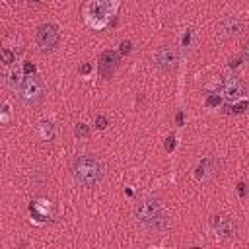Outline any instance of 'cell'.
Masks as SVG:
<instances>
[{"label":"cell","instance_id":"17","mask_svg":"<svg viewBox=\"0 0 249 249\" xmlns=\"http://www.w3.org/2000/svg\"><path fill=\"white\" fill-rule=\"evenodd\" d=\"M130 49H132V43H130V41H123V43H121V53H123V54H128Z\"/></svg>","mask_w":249,"mask_h":249},{"label":"cell","instance_id":"22","mask_svg":"<svg viewBox=\"0 0 249 249\" xmlns=\"http://www.w3.org/2000/svg\"><path fill=\"white\" fill-rule=\"evenodd\" d=\"M89 72H91V64H84V66L80 68V74H84V76L89 74Z\"/></svg>","mask_w":249,"mask_h":249},{"label":"cell","instance_id":"10","mask_svg":"<svg viewBox=\"0 0 249 249\" xmlns=\"http://www.w3.org/2000/svg\"><path fill=\"white\" fill-rule=\"evenodd\" d=\"M119 60H121V56H119L117 51H105V53H101V56H99V72H101V76L103 78H111L113 72H115V68L119 66Z\"/></svg>","mask_w":249,"mask_h":249},{"label":"cell","instance_id":"19","mask_svg":"<svg viewBox=\"0 0 249 249\" xmlns=\"http://www.w3.org/2000/svg\"><path fill=\"white\" fill-rule=\"evenodd\" d=\"M95 126H97V128H101V130H103V128H105V126H107V119H105V117H103V115H99V117H97V119H95Z\"/></svg>","mask_w":249,"mask_h":249},{"label":"cell","instance_id":"23","mask_svg":"<svg viewBox=\"0 0 249 249\" xmlns=\"http://www.w3.org/2000/svg\"><path fill=\"white\" fill-rule=\"evenodd\" d=\"M237 189H239V195L243 196V195H245V185H243V183H239V185H237Z\"/></svg>","mask_w":249,"mask_h":249},{"label":"cell","instance_id":"6","mask_svg":"<svg viewBox=\"0 0 249 249\" xmlns=\"http://www.w3.org/2000/svg\"><path fill=\"white\" fill-rule=\"evenodd\" d=\"M210 224L214 228L216 237L222 241H230L237 235V222L231 216H212Z\"/></svg>","mask_w":249,"mask_h":249},{"label":"cell","instance_id":"14","mask_svg":"<svg viewBox=\"0 0 249 249\" xmlns=\"http://www.w3.org/2000/svg\"><path fill=\"white\" fill-rule=\"evenodd\" d=\"M74 134L84 138V136H88V134H89V126H88L86 123H78V124L74 126Z\"/></svg>","mask_w":249,"mask_h":249},{"label":"cell","instance_id":"1","mask_svg":"<svg viewBox=\"0 0 249 249\" xmlns=\"http://www.w3.org/2000/svg\"><path fill=\"white\" fill-rule=\"evenodd\" d=\"M72 175L74 181L80 187H95L101 183L103 175H105V167L101 163V160L93 154H82L74 160L72 163Z\"/></svg>","mask_w":249,"mask_h":249},{"label":"cell","instance_id":"13","mask_svg":"<svg viewBox=\"0 0 249 249\" xmlns=\"http://www.w3.org/2000/svg\"><path fill=\"white\" fill-rule=\"evenodd\" d=\"M21 72H19V68L18 66H12L10 70H8V74H6V84H8V88L10 89H19V86H21Z\"/></svg>","mask_w":249,"mask_h":249},{"label":"cell","instance_id":"21","mask_svg":"<svg viewBox=\"0 0 249 249\" xmlns=\"http://www.w3.org/2000/svg\"><path fill=\"white\" fill-rule=\"evenodd\" d=\"M4 60H6V64H10V62H14V56H12V53H10L8 49H4Z\"/></svg>","mask_w":249,"mask_h":249},{"label":"cell","instance_id":"3","mask_svg":"<svg viewBox=\"0 0 249 249\" xmlns=\"http://www.w3.org/2000/svg\"><path fill=\"white\" fill-rule=\"evenodd\" d=\"M119 4H121V0H88L86 12H84L86 23L95 31L103 29L115 18Z\"/></svg>","mask_w":249,"mask_h":249},{"label":"cell","instance_id":"9","mask_svg":"<svg viewBox=\"0 0 249 249\" xmlns=\"http://www.w3.org/2000/svg\"><path fill=\"white\" fill-rule=\"evenodd\" d=\"M243 31V19L237 14H226L218 23V33L222 37H237Z\"/></svg>","mask_w":249,"mask_h":249},{"label":"cell","instance_id":"2","mask_svg":"<svg viewBox=\"0 0 249 249\" xmlns=\"http://www.w3.org/2000/svg\"><path fill=\"white\" fill-rule=\"evenodd\" d=\"M132 218L146 226V228H156V230H161L167 226V216L161 208V202L154 196H142L134 202L132 206Z\"/></svg>","mask_w":249,"mask_h":249},{"label":"cell","instance_id":"15","mask_svg":"<svg viewBox=\"0 0 249 249\" xmlns=\"http://www.w3.org/2000/svg\"><path fill=\"white\" fill-rule=\"evenodd\" d=\"M241 58H243L245 62H249V41H245L243 47H241Z\"/></svg>","mask_w":249,"mask_h":249},{"label":"cell","instance_id":"8","mask_svg":"<svg viewBox=\"0 0 249 249\" xmlns=\"http://www.w3.org/2000/svg\"><path fill=\"white\" fill-rule=\"evenodd\" d=\"M222 93H224V97L228 101H237V99L245 97L247 84L241 78H237V76H230V78H226L222 82Z\"/></svg>","mask_w":249,"mask_h":249},{"label":"cell","instance_id":"4","mask_svg":"<svg viewBox=\"0 0 249 249\" xmlns=\"http://www.w3.org/2000/svg\"><path fill=\"white\" fill-rule=\"evenodd\" d=\"M19 97L25 105H39L45 97V82L39 74H27L19 86Z\"/></svg>","mask_w":249,"mask_h":249},{"label":"cell","instance_id":"24","mask_svg":"<svg viewBox=\"0 0 249 249\" xmlns=\"http://www.w3.org/2000/svg\"><path fill=\"white\" fill-rule=\"evenodd\" d=\"M165 2H179V0H165Z\"/></svg>","mask_w":249,"mask_h":249},{"label":"cell","instance_id":"16","mask_svg":"<svg viewBox=\"0 0 249 249\" xmlns=\"http://www.w3.org/2000/svg\"><path fill=\"white\" fill-rule=\"evenodd\" d=\"M206 105H208V107H216V105H220V95H210V97L206 99Z\"/></svg>","mask_w":249,"mask_h":249},{"label":"cell","instance_id":"11","mask_svg":"<svg viewBox=\"0 0 249 249\" xmlns=\"http://www.w3.org/2000/svg\"><path fill=\"white\" fill-rule=\"evenodd\" d=\"M216 173H218V160L216 158H204V160H200L198 165H196V169H195V177L198 181H208Z\"/></svg>","mask_w":249,"mask_h":249},{"label":"cell","instance_id":"7","mask_svg":"<svg viewBox=\"0 0 249 249\" xmlns=\"http://www.w3.org/2000/svg\"><path fill=\"white\" fill-rule=\"evenodd\" d=\"M177 62H179V53H177L175 47L163 45V47H160V49L154 53V64H156L160 70H163V72L173 70V68L177 66Z\"/></svg>","mask_w":249,"mask_h":249},{"label":"cell","instance_id":"5","mask_svg":"<svg viewBox=\"0 0 249 249\" xmlns=\"http://www.w3.org/2000/svg\"><path fill=\"white\" fill-rule=\"evenodd\" d=\"M60 41L58 27L54 23H43L35 31V43L39 45L41 51H53Z\"/></svg>","mask_w":249,"mask_h":249},{"label":"cell","instance_id":"20","mask_svg":"<svg viewBox=\"0 0 249 249\" xmlns=\"http://www.w3.org/2000/svg\"><path fill=\"white\" fill-rule=\"evenodd\" d=\"M175 148V136H167V142H165V150L171 152Z\"/></svg>","mask_w":249,"mask_h":249},{"label":"cell","instance_id":"12","mask_svg":"<svg viewBox=\"0 0 249 249\" xmlns=\"http://www.w3.org/2000/svg\"><path fill=\"white\" fill-rule=\"evenodd\" d=\"M37 136H39L41 140H45V142L53 140V138H54V124H53L51 121H41V123L37 124Z\"/></svg>","mask_w":249,"mask_h":249},{"label":"cell","instance_id":"18","mask_svg":"<svg viewBox=\"0 0 249 249\" xmlns=\"http://www.w3.org/2000/svg\"><path fill=\"white\" fill-rule=\"evenodd\" d=\"M8 119H10V107H8V103H4L2 105V123H8Z\"/></svg>","mask_w":249,"mask_h":249}]
</instances>
